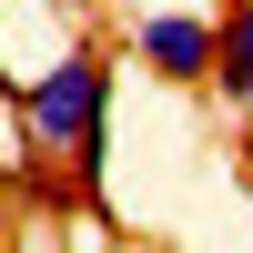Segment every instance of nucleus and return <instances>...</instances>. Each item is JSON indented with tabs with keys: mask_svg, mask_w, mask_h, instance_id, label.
Masks as SVG:
<instances>
[{
	"mask_svg": "<svg viewBox=\"0 0 253 253\" xmlns=\"http://www.w3.org/2000/svg\"><path fill=\"white\" fill-rule=\"evenodd\" d=\"M132 61L152 81H172V91L213 81L223 71V10L213 0H152V10H132Z\"/></svg>",
	"mask_w": 253,
	"mask_h": 253,
	"instance_id": "obj_2",
	"label": "nucleus"
},
{
	"mask_svg": "<svg viewBox=\"0 0 253 253\" xmlns=\"http://www.w3.org/2000/svg\"><path fill=\"white\" fill-rule=\"evenodd\" d=\"M213 91L233 112H253V0H223V71H213Z\"/></svg>",
	"mask_w": 253,
	"mask_h": 253,
	"instance_id": "obj_3",
	"label": "nucleus"
},
{
	"mask_svg": "<svg viewBox=\"0 0 253 253\" xmlns=\"http://www.w3.org/2000/svg\"><path fill=\"white\" fill-rule=\"evenodd\" d=\"M0 142H10V122H0Z\"/></svg>",
	"mask_w": 253,
	"mask_h": 253,
	"instance_id": "obj_4",
	"label": "nucleus"
},
{
	"mask_svg": "<svg viewBox=\"0 0 253 253\" xmlns=\"http://www.w3.org/2000/svg\"><path fill=\"white\" fill-rule=\"evenodd\" d=\"M20 142H31L41 162H71L81 182L101 172V152H112V61L101 51H51L31 81H20Z\"/></svg>",
	"mask_w": 253,
	"mask_h": 253,
	"instance_id": "obj_1",
	"label": "nucleus"
}]
</instances>
